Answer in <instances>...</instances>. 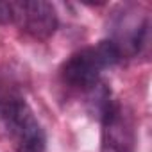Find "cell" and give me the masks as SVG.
<instances>
[{
  "label": "cell",
  "instance_id": "obj_1",
  "mask_svg": "<svg viewBox=\"0 0 152 152\" xmlns=\"http://www.w3.org/2000/svg\"><path fill=\"white\" fill-rule=\"evenodd\" d=\"M122 59V50L116 41L106 39L93 47H86L70 56L63 64L61 75L64 84L75 90H91L99 84L100 73L115 66Z\"/></svg>",
  "mask_w": 152,
  "mask_h": 152
},
{
  "label": "cell",
  "instance_id": "obj_2",
  "mask_svg": "<svg viewBox=\"0 0 152 152\" xmlns=\"http://www.w3.org/2000/svg\"><path fill=\"white\" fill-rule=\"evenodd\" d=\"M0 132L15 140L20 152H43L45 132L23 100L0 102Z\"/></svg>",
  "mask_w": 152,
  "mask_h": 152
},
{
  "label": "cell",
  "instance_id": "obj_3",
  "mask_svg": "<svg viewBox=\"0 0 152 152\" xmlns=\"http://www.w3.org/2000/svg\"><path fill=\"white\" fill-rule=\"evenodd\" d=\"M136 134L131 115L116 102L102 113L100 152H134Z\"/></svg>",
  "mask_w": 152,
  "mask_h": 152
},
{
  "label": "cell",
  "instance_id": "obj_4",
  "mask_svg": "<svg viewBox=\"0 0 152 152\" xmlns=\"http://www.w3.org/2000/svg\"><path fill=\"white\" fill-rule=\"evenodd\" d=\"M13 22H18L29 34L39 39H47L57 27V16L48 2L31 0V2H11Z\"/></svg>",
  "mask_w": 152,
  "mask_h": 152
},
{
  "label": "cell",
  "instance_id": "obj_5",
  "mask_svg": "<svg viewBox=\"0 0 152 152\" xmlns=\"http://www.w3.org/2000/svg\"><path fill=\"white\" fill-rule=\"evenodd\" d=\"M13 22V4L11 2H0V23Z\"/></svg>",
  "mask_w": 152,
  "mask_h": 152
}]
</instances>
